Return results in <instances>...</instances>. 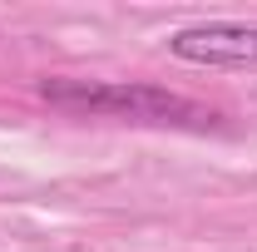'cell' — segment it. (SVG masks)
<instances>
[{"instance_id": "6da1fadb", "label": "cell", "mask_w": 257, "mask_h": 252, "mask_svg": "<svg viewBox=\"0 0 257 252\" xmlns=\"http://www.w3.org/2000/svg\"><path fill=\"white\" fill-rule=\"evenodd\" d=\"M40 99L79 119H124V124H203L213 119L198 99L144 84V79H45Z\"/></svg>"}, {"instance_id": "7a4b0ae2", "label": "cell", "mask_w": 257, "mask_h": 252, "mask_svg": "<svg viewBox=\"0 0 257 252\" xmlns=\"http://www.w3.org/2000/svg\"><path fill=\"white\" fill-rule=\"evenodd\" d=\"M168 55L208 69H257V25L247 20H208L168 35Z\"/></svg>"}]
</instances>
